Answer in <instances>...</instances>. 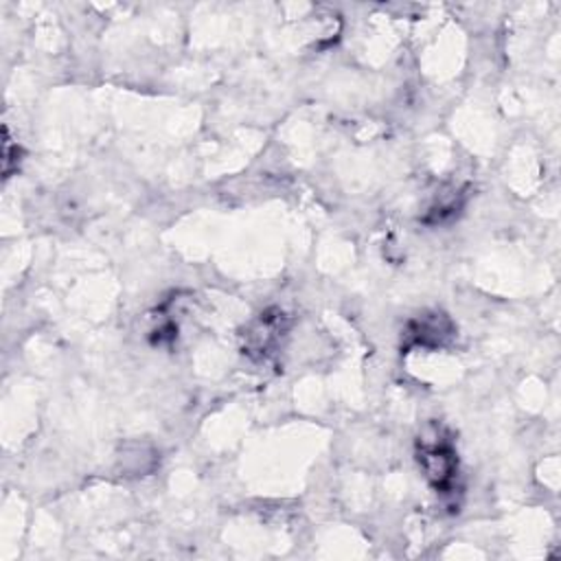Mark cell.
Returning <instances> with one entry per match:
<instances>
[{
  "label": "cell",
  "instance_id": "obj_3",
  "mask_svg": "<svg viewBox=\"0 0 561 561\" xmlns=\"http://www.w3.org/2000/svg\"><path fill=\"white\" fill-rule=\"evenodd\" d=\"M452 322L446 314H424L422 318L413 320L408 327L411 344L422 346H441L452 338Z\"/></svg>",
  "mask_w": 561,
  "mask_h": 561
},
{
  "label": "cell",
  "instance_id": "obj_1",
  "mask_svg": "<svg viewBox=\"0 0 561 561\" xmlns=\"http://www.w3.org/2000/svg\"><path fill=\"white\" fill-rule=\"evenodd\" d=\"M419 465L426 474V478L439 489V491H448L450 485L454 483V476H456V467H459V461H456V454H454V448L437 437L435 441H422V448H419Z\"/></svg>",
  "mask_w": 561,
  "mask_h": 561
},
{
  "label": "cell",
  "instance_id": "obj_2",
  "mask_svg": "<svg viewBox=\"0 0 561 561\" xmlns=\"http://www.w3.org/2000/svg\"><path fill=\"white\" fill-rule=\"evenodd\" d=\"M288 327V316L281 309L264 312L259 320L253 322L246 331V353L253 357H268L281 344V338L285 336Z\"/></svg>",
  "mask_w": 561,
  "mask_h": 561
}]
</instances>
